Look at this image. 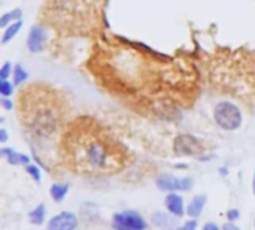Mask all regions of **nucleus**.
Masks as SVG:
<instances>
[{"mask_svg": "<svg viewBox=\"0 0 255 230\" xmlns=\"http://www.w3.org/2000/svg\"><path fill=\"white\" fill-rule=\"evenodd\" d=\"M15 84L10 82L9 79H0V94L1 97H10L13 94Z\"/></svg>", "mask_w": 255, "mask_h": 230, "instance_id": "obj_18", "label": "nucleus"}, {"mask_svg": "<svg viewBox=\"0 0 255 230\" xmlns=\"http://www.w3.org/2000/svg\"><path fill=\"white\" fill-rule=\"evenodd\" d=\"M0 105H1V108H3L4 111H12V109H13V103H12V100H10L9 97H1Z\"/></svg>", "mask_w": 255, "mask_h": 230, "instance_id": "obj_21", "label": "nucleus"}, {"mask_svg": "<svg viewBox=\"0 0 255 230\" xmlns=\"http://www.w3.org/2000/svg\"><path fill=\"white\" fill-rule=\"evenodd\" d=\"M253 193L255 196V171H254V178H253Z\"/></svg>", "mask_w": 255, "mask_h": 230, "instance_id": "obj_27", "label": "nucleus"}, {"mask_svg": "<svg viewBox=\"0 0 255 230\" xmlns=\"http://www.w3.org/2000/svg\"><path fill=\"white\" fill-rule=\"evenodd\" d=\"M67 193H69V184L67 183H54L49 189V195L55 204L63 202V199L67 196Z\"/></svg>", "mask_w": 255, "mask_h": 230, "instance_id": "obj_14", "label": "nucleus"}, {"mask_svg": "<svg viewBox=\"0 0 255 230\" xmlns=\"http://www.w3.org/2000/svg\"><path fill=\"white\" fill-rule=\"evenodd\" d=\"M173 150L176 154L188 157H200L205 153V145L202 141L190 133L178 135L173 141Z\"/></svg>", "mask_w": 255, "mask_h": 230, "instance_id": "obj_5", "label": "nucleus"}, {"mask_svg": "<svg viewBox=\"0 0 255 230\" xmlns=\"http://www.w3.org/2000/svg\"><path fill=\"white\" fill-rule=\"evenodd\" d=\"M61 102L48 87L30 85L19 94V118L33 136L51 138L61 124Z\"/></svg>", "mask_w": 255, "mask_h": 230, "instance_id": "obj_2", "label": "nucleus"}, {"mask_svg": "<svg viewBox=\"0 0 255 230\" xmlns=\"http://www.w3.org/2000/svg\"><path fill=\"white\" fill-rule=\"evenodd\" d=\"M112 229L114 230H146V220L134 210H126L115 213L112 216Z\"/></svg>", "mask_w": 255, "mask_h": 230, "instance_id": "obj_4", "label": "nucleus"}, {"mask_svg": "<svg viewBox=\"0 0 255 230\" xmlns=\"http://www.w3.org/2000/svg\"><path fill=\"white\" fill-rule=\"evenodd\" d=\"M205 207H206V195H196L187 207L188 217L196 220L197 217H200Z\"/></svg>", "mask_w": 255, "mask_h": 230, "instance_id": "obj_12", "label": "nucleus"}, {"mask_svg": "<svg viewBox=\"0 0 255 230\" xmlns=\"http://www.w3.org/2000/svg\"><path fill=\"white\" fill-rule=\"evenodd\" d=\"M203 230H223L218 225H215V223H212V222H208L205 226H203Z\"/></svg>", "mask_w": 255, "mask_h": 230, "instance_id": "obj_24", "label": "nucleus"}, {"mask_svg": "<svg viewBox=\"0 0 255 230\" xmlns=\"http://www.w3.org/2000/svg\"><path fill=\"white\" fill-rule=\"evenodd\" d=\"M155 184L158 187V190L161 192H167V193H178V192H188L193 186V180L191 178H178L169 174H161L157 177Z\"/></svg>", "mask_w": 255, "mask_h": 230, "instance_id": "obj_6", "label": "nucleus"}, {"mask_svg": "<svg viewBox=\"0 0 255 230\" xmlns=\"http://www.w3.org/2000/svg\"><path fill=\"white\" fill-rule=\"evenodd\" d=\"M239 217H241L239 210H230V211H227V220H229V222L235 223Z\"/></svg>", "mask_w": 255, "mask_h": 230, "instance_id": "obj_22", "label": "nucleus"}, {"mask_svg": "<svg viewBox=\"0 0 255 230\" xmlns=\"http://www.w3.org/2000/svg\"><path fill=\"white\" fill-rule=\"evenodd\" d=\"M19 19H22V10H21L19 7H15V9H12V10L4 12V13L0 16V27H1V28H6L9 24L16 22V21H19Z\"/></svg>", "mask_w": 255, "mask_h": 230, "instance_id": "obj_15", "label": "nucleus"}, {"mask_svg": "<svg viewBox=\"0 0 255 230\" xmlns=\"http://www.w3.org/2000/svg\"><path fill=\"white\" fill-rule=\"evenodd\" d=\"M0 156L3 159H6V162L9 165H13V166H18V165H22V166H28L31 163L30 157L22 154V153H18L16 150L13 148H0Z\"/></svg>", "mask_w": 255, "mask_h": 230, "instance_id": "obj_11", "label": "nucleus"}, {"mask_svg": "<svg viewBox=\"0 0 255 230\" xmlns=\"http://www.w3.org/2000/svg\"><path fill=\"white\" fill-rule=\"evenodd\" d=\"M178 230H197V222L191 219L190 222H187L181 229H178Z\"/></svg>", "mask_w": 255, "mask_h": 230, "instance_id": "obj_23", "label": "nucleus"}, {"mask_svg": "<svg viewBox=\"0 0 255 230\" xmlns=\"http://www.w3.org/2000/svg\"><path fill=\"white\" fill-rule=\"evenodd\" d=\"M254 226H255V222H254Z\"/></svg>", "mask_w": 255, "mask_h": 230, "instance_id": "obj_28", "label": "nucleus"}, {"mask_svg": "<svg viewBox=\"0 0 255 230\" xmlns=\"http://www.w3.org/2000/svg\"><path fill=\"white\" fill-rule=\"evenodd\" d=\"M78 225H79V220L76 214L70 211H63L48 220L46 230H76Z\"/></svg>", "mask_w": 255, "mask_h": 230, "instance_id": "obj_8", "label": "nucleus"}, {"mask_svg": "<svg viewBox=\"0 0 255 230\" xmlns=\"http://www.w3.org/2000/svg\"><path fill=\"white\" fill-rule=\"evenodd\" d=\"M164 207H166L167 213H170L176 219H181L182 216L187 214L184 199L179 193H167V196L164 199Z\"/></svg>", "mask_w": 255, "mask_h": 230, "instance_id": "obj_9", "label": "nucleus"}, {"mask_svg": "<svg viewBox=\"0 0 255 230\" xmlns=\"http://www.w3.org/2000/svg\"><path fill=\"white\" fill-rule=\"evenodd\" d=\"M214 120L220 129L226 132H236L242 126L244 115L236 103L223 100L218 102L214 108Z\"/></svg>", "mask_w": 255, "mask_h": 230, "instance_id": "obj_3", "label": "nucleus"}, {"mask_svg": "<svg viewBox=\"0 0 255 230\" xmlns=\"http://www.w3.org/2000/svg\"><path fill=\"white\" fill-rule=\"evenodd\" d=\"M28 78V72L25 70V67L22 64H13V73H12V82L15 84V87L24 84Z\"/></svg>", "mask_w": 255, "mask_h": 230, "instance_id": "obj_17", "label": "nucleus"}, {"mask_svg": "<svg viewBox=\"0 0 255 230\" xmlns=\"http://www.w3.org/2000/svg\"><path fill=\"white\" fill-rule=\"evenodd\" d=\"M63 159L79 175L108 177L128 165V150L91 117L76 118L63 136Z\"/></svg>", "mask_w": 255, "mask_h": 230, "instance_id": "obj_1", "label": "nucleus"}, {"mask_svg": "<svg viewBox=\"0 0 255 230\" xmlns=\"http://www.w3.org/2000/svg\"><path fill=\"white\" fill-rule=\"evenodd\" d=\"M22 25H24V22H22V19H19V21H16V22L9 24L6 28H3V34H1V40H0L1 45H6V43L12 42V40L16 37V34L21 31Z\"/></svg>", "mask_w": 255, "mask_h": 230, "instance_id": "obj_13", "label": "nucleus"}, {"mask_svg": "<svg viewBox=\"0 0 255 230\" xmlns=\"http://www.w3.org/2000/svg\"><path fill=\"white\" fill-rule=\"evenodd\" d=\"M48 40V31L43 25L34 24L30 27L27 34V49L31 54H39L45 49Z\"/></svg>", "mask_w": 255, "mask_h": 230, "instance_id": "obj_7", "label": "nucleus"}, {"mask_svg": "<svg viewBox=\"0 0 255 230\" xmlns=\"http://www.w3.org/2000/svg\"><path fill=\"white\" fill-rule=\"evenodd\" d=\"M13 73V66L10 61H4L0 67V79H9Z\"/></svg>", "mask_w": 255, "mask_h": 230, "instance_id": "obj_20", "label": "nucleus"}, {"mask_svg": "<svg viewBox=\"0 0 255 230\" xmlns=\"http://www.w3.org/2000/svg\"><path fill=\"white\" fill-rule=\"evenodd\" d=\"M151 222L155 228L161 230H175L178 229L176 217L170 213H155L151 217Z\"/></svg>", "mask_w": 255, "mask_h": 230, "instance_id": "obj_10", "label": "nucleus"}, {"mask_svg": "<svg viewBox=\"0 0 255 230\" xmlns=\"http://www.w3.org/2000/svg\"><path fill=\"white\" fill-rule=\"evenodd\" d=\"M25 172L39 184L40 181H42V172H40V168H39V165H28V166H25Z\"/></svg>", "mask_w": 255, "mask_h": 230, "instance_id": "obj_19", "label": "nucleus"}, {"mask_svg": "<svg viewBox=\"0 0 255 230\" xmlns=\"http://www.w3.org/2000/svg\"><path fill=\"white\" fill-rule=\"evenodd\" d=\"M6 141H7V132H6V129L1 127V129H0V142L4 144Z\"/></svg>", "mask_w": 255, "mask_h": 230, "instance_id": "obj_26", "label": "nucleus"}, {"mask_svg": "<svg viewBox=\"0 0 255 230\" xmlns=\"http://www.w3.org/2000/svg\"><path fill=\"white\" fill-rule=\"evenodd\" d=\"M223 230H242L239 226H236L235 223H232V222H229V223H226L224 226H223Z\"/></svg>", "mask_w": 255, "mask_h": 230, "instance_id": "obj_25", "label": "nucleus"}, {"mask_svg": "<svg viewBox=\"0 0 255 230\" xmlns=\"http://www.w3.org/2000/svg\"><path fill=\"white\" fill-rule=\"evenodd\" d=\"M45 216H46V208H45L43 204H39L36 208H33V210L28 213V222H30L31 225L39 226V225H42V223L45 222Z\"/></svg>", "mask_w": 255, "mask_h": 230, "instance_id": "obj_16", "label": "nucleus"}]
</instances>
